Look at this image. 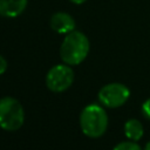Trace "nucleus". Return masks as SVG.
I'll list each match as a JSON object with an SVG mask.
<instances>
[{"mask_svg":"<svg viewBox=\"0 0 150 150\" xmlns=\"http://www.w3.org/2000/svg\"><path fill=\"white\" fill-rule=\"evenodd\" d=\"M75 74L71 66L60 63L53 66L46 75V86L53 93L66 91L74 82Z\"/></svg>","mask_w":150,"mask_h":150,"instance_id":"obj_5","label":"nucleus"},{"mask_svg":"<svg viewBox=\"0 0 150 150\" xmlns=\"http://www.w3.org/2000/svg\"><path fill=\"white\" fill-rule=\"evenodd\" d=\"M112 150H142V148L135 141H123L117 143Z\"/></svg>","mask_w":150,"mask_h":150,"instance_id":"obj_9","label":"nucleus"},{"mask_svg":"<svg viewBox=\"0 0 150 150\" xmlns=\"http://www.w3.org/2000/svg\"><path fill=\"white\" fill-rule=\"evenodd\" d=\"M108 115L102 104L90 103L80 114V127L82 132L89 138L103 136L108 129Z\"/></svg>","mask_w":150,"mask_h":150,"instance_id":"obj_2","label":"nucleus"},{"mask_svg":"<svg viewBox=\"0 0 150 150\" xmlns=\"http://www.w3.org/2000/svg\"><path fill=\"white\" fill-rule=\"evenodd\" d=\"M25 122V110L19 100L5 96L0 98V128L6 131L19 130Z\"/></svg>","mask_w":150,"mask_h":150,"instance_id":"obj_3","label":"nucleus"},{"mask_svg":"<svg viewBox=\"0 0 150 150\" xmlns=\"http://www.w3.org/2000/svg\"><path fill=\"white\" fill-rule=\"evenodd\" d=\"M142 114L143 116L150 121V97L146 98L142 104Z\"/></svg>","mask_w":150,"mask_h":150,"instance_id":"obj_10","label":"nucleus"},{"mask_svg":"<svg viewBox=\"0 0 150 150\" xmlns=\"http://www.w3.org/2000/svg\"><path fill=\"white\" fill-rule=\"evenodd\" d=\"M50 28L57 34H68L75 30L76 22L75 19L67 12H55L49 20Z\"/></svg>","mask_w":150,"mask_h":150,"instance_id":"obj_6","label":"nucleus"},{"mask_svg":"<svg viewBox=\"0 0 150 150\" xmlns=\"http://www.w3.org/2000/svg\"><path fill=\"white\" fill-rule=\"evenodd\" d=\"M130 97L129 88L120 82H111L104 84L97 94L100 104L105 108L115 109L124 105Z\"/></svg>","mask_w":150,"mask_h":150,"instance_id":"obj_4","label":"nucleus"},{"mask_svg":"<svg viewBox=\"0 0 150 150\" xmlns=\"http://www.w3.org/2000/svg\"><path fill=\"white\" fill-rule=\"evenodd\" d=\"M70 2H73V4H75V5H82V4H84L87 0H69Z\"/></svg>","mask_w":150,"mask_h":150,"instance_id":"obj_12","label":"nucleus"},{"mask_svg":"<svg viewBox=\"0 0 150 150\" xmlns=\"http://www.w3.org/2000/svg\"><path fill=\"white\" fill-rule=\"evenodd\" d=\"M143 150H150V141L145 144V146H144V149H143Z\"/></svg>","mask_w":150,"mask_h":150,"instance_id":"obj_13","label":"nucleus"},{"mask_svg":"<svg viewBox=\"0 0 150 150\" xmlns=\"http://www.w3.org/2000/svg\"><path fill=\"white\" fill-rule=\"evenodd\" d=\"M123 129H124V135H125V137H127L128 139H130V141L137 142V141H139V139L143 137V135H144V127H143V124H142L138 120H136V118H130V120H128V121L124 123Z\"/></svg>","mask_w":150,"mask_h":150,"instance_id":"obj_8","label":"nucleus"},{"mask_svg":"<svg viewBox=\"0 0 150 150\" xmlns=\"http://www.w3.org/2000/svg\"><path fill=\"white\" fill-rule=\"evenodd\" d=\"M7 67H8V63H7V60L0 55V75L5 74V71L7 70Z\"/></svg>","mask_w":150,"mask_h":150,"instance_id":"obj_11","label":"nucleus"},{"mask_svg":"<svg viewBox=\"0 0 150 150\" xmlns=\"http://www.w3.org/2000/svg\"><path fill=\"white\" fill-rule=\"evenodd\" d=\"M89 50V39L84 33L75 29L64 35L60 46V57L63 63L77 66L87 59Z\"/></svg>","mask_w":150,"mask_h":150,"instance_id":"obj_1","label":"nucleus"},{"mask_svg":"<svg viewBox=\"0 0 150 150\" xmlns=\"http://www.w3.org/2000/svg\"><path fill=\"white\" fill-rule=\"evenodd\" d=\"M28 0H0V15L13 19L21 15L27 8Z\"/></svg>","mask_w":150,"mask_h":150,"instance_id":"obj_7","label":"nucleus"}]
</instances>
